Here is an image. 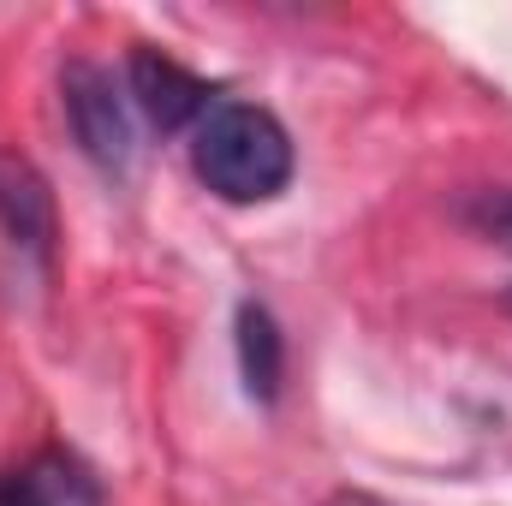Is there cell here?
Wrapping results in <instances>:
<instances>
[{
  "label": "cell",
  "instance_id": "cell-6",
  "mask_svg": "<svg viewBox=\"0 0 512 506\" xmlns=\"http://www.w3.org/2000/svg\"><path fill=\"white\" fill-rule=\"evenodd\" d=\"M239 370H245V387L256 399H274V387H280V334H274V316L262 304L239 310Z\"/></svg>",
  "mask_w": 512,
  "mask_h": 506
},
{
  "label": "cell",
  "instance_id": "cell-3",
  "mask_svg": "<svg viewBox=\"0 0 512 506\" xmlns=\"http://www.w3.org/2000/svg\"><path fill=\"white\" fill-rule=\"evenodd\" d=\"M131 96L114 84V72L78 60L66 66V114H72V131L84 143V155L108 173H120L131 161Z\"/></svg>",
  "mask_w": 512,
  "mask_h": 506
},
{
  "label": "cell",
  "instance_id": "cell-8",
  "mask_svg": "<svg viewBox=\"0 0 512 506\" xmlns=\"http://www.w3.org/2000/svg\"><path fill=\"white\" fill-rule=\"evenodd\" d=\"M0 506H30V501H24V483H18V477H0Z\"/></svg>",
  "mask_w": 512,
  "mask_h": 506
},
{
  "label": "cell",
  "instance_id": "cell-4",
  "mask_svg": "<svg viewBox=\"0 0 512 506\" xmlns=\"http://www.w3.org/2000/svg\"><path fill=\"white\" fill-rule=\"evenodd\" d=\"M126 96L155 131H185L215 108L209 84L197 72H185L173 54H155V48H137L126 60Z\"/></svg>",
  "mask_w": 512,
  "mask_h": 506
},
{
  "label": "cell",
  "instance_id": "cell-9",
  "mask_svg": "<svg viewBox=\"0 0 512 506\" xmlns=\"http://www.w3.org/2000/svg\"><path fill=\"white\" fill-rule=\"evenodd\" d=\"M334 506H382V501H370V495H340Z\"/></svg>",
  "mask_w": 512,
  "mask_h": 506
},
{
  "label": "cell",
  "instance_id": "cell-2",
  "mask_svg": "<svg viewBox=\"0 0 512 506\" xmlns=\"http://www.w3.org/2000/svg\"><path fill=\"white\" fill-rule=\"evenodd\" d=\"M54 280V197L48 179L18 161L0 155V304L24 310L48 292Z\"/></svg>",
  "mask_w": 512,
  "mask_h": 506
},
{
  "label": "cell",
  "instance_id": "cell-5",
  "mask_svg": "<svg viewBox=\"0 0 512 506\" xmlns=\"http://www.w3.org/2000/svg\"><path fill=\"white\" fill-rule=\"evenodd\" d=\"M18 483H24V501L30 506H102L96 477H90L78 459H66V453L30 459V465L18 471Z\"/></svg>",
  "mask_w": 512,
  "mask_h": 506
},
{
  "label": "cell",
  "instance_id": "cell-1",
  "mask_svg": "<svg viewBox=\"0 0 512 506\" xmlns=\"http://www.w3.org/2000/svg\"><path fill=\"white\" fill-rule=\"evenodd\" d=\"M191 167L221 203H268L292 179V137L256 102H215L191 126Z\"/></svg>",
  "mask_w": 512,
  "mask_h": 506
},
{
  "label": "cell",
  "instance_id": "cell-7",
  "mask_svg": "<svg viewBox=\"0 0 512 506\" xmlns=\"http://www.w3.org/2000/svg\"><path fill=\"white\" fill-rule=\"evenodd\" d=\"M471 221H477V233H489L495 245L512 251V191H483L471 203Z\"/></svg>",
  "mask_w": 512,
  "mask_h": 506
}]
</instances>
